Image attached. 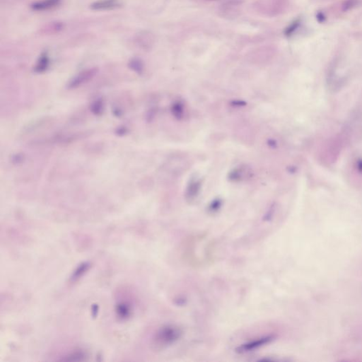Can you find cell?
<instances>
[{
    "label": "cell",
    "mask_w": 362,
    "mask_h": 362,
    "mask_svg": "<svg viewBox=\"0 0 362 362\" xmlns=\"http://www.w3.org/2000/svg\"><path fill=\"white\" fill-rule=\"evenodd\" d=\"M300 24H301V21L299 19H296V21L292 22V24H290L287 29H285L284 34L286 36H290L292 34L296 32V29L299 27Z\"/></svg>",
    "instance_id": "cell-8"
},
{
    "label": "cell",
    "mask_w": 362,
    "mask_h": 362,
    "mask_svg": "<svg viewBox=\"0 0 362 362\" xmlns=\"http://www.w3.org/2000/svg\"><path fill=\"white\" fill-rule=\"evenodd\" d=\"M48 65H49L48 56L46 53L43 54V55L40 56L39 60H38L36 67H35V70L38 72L45 71L47 69Z\"/></svg>",
    "instance_id": "cell-7"
},
{
    "label": "cell",
    "mask_w": 362,
    "mask_h": 362,
    "mask_svg": "<svg viewBox=\"0 0 362 362\" xmlns=\"http://www.w3.org/2000/svg\"><path fill=\"white\" fill-rule=\"evenodd\" d=\"M276 338H277V335L273 333L259 337V338L251 339V340H248V341L243 343V344L236 346L235 352L239 354L254 352V351L260 349L262 346L271 344Z\"/></svg>",
    "instance_id": "cell-2"
},
{
    "label": "cell",
    "mask_w": 362,
    "mask_h": 362,
    "mask_svg": "<svg viewBox=\"0 0 362 362\" xmlns=\"http://www.w3.org/2000/svg\"><path fill=\"white\" fill-rule=\"evenodd\" d=\"M119 0H99L91 5V9L96 11L111 10L121 6Z\"/></svg>",
    "instance_id": "cell-3"
},
{
    "label": "cell",
    "mask_w": 362,
    "mask_h": 362,
    "mask_svg": "<svg viewBox=\"0 0 362 362\" xmlns=\"http://www.w3.org/2000/svg\"><path fill=\"white\" fill-rule=\"evenodd\" d=\"M96 70L95 69H88V70L82 71L71 81L69 86L71 88H74V87L80 86L85 82H87V81L92 78L96 74Z\"/></svg>",
    "instance_id": "cell-4"
},
{
    "label": "cell",
    "mask_w": 362,
    "mask_h": 362,
    "mask_svg": "<svg viewBox=\"0 0 362 362\" xmlns=\"http://www.w3.org/2000/svg\"><path fill=\"white\" fill-rule=\"evenodd\" d=\"M183 331L176 325H166L158 329L154 338L155 345L164 349L175 344L182 338Z\"/></svg>",
    "instance_id": "cell-1"
},
{
    "label": "cell",
    "mask_w": 362,
    "mask_h": 362,
    "mask_svg": "<svg viewBox=\"0 0 362 362\" xmlns=\"http://www.w3.org/2000/svg\"><path fill=\"white\" fill-rule=\"evenodd\" d=\"M130 65H130L131 68H133V69H134L135 71H139L142 69V63H141L140 61H139V60H133V61H131V63H130Z\"/></svg>",
    "instance_id": "cell-12"
},
{
    "label": "cell",
    "mask_w": 362,
    "mask_h": 362,
    "mask_svg": "<svg viewBox=\"0 0 362 362\" xmlns=\"http://www.w3.org/2000/svg\"><path fill=\"white\" fill-rule=\"evenodd\" d=\"M62 0H41L36 1L32 5V9L34 11H47L58 7Z\"/></svg>",
    "instance_id": "cell-5"
},
{
    "label": "cell",
    "mask_w": 362,
    "mask_h": 362,
    "mask_svg": "<svg viewBox=\"0 0 362 362\" xmlns=\"http://www.w3.org/2000/svg\"><path fill=\"white\" fill-rule=\"evenodd\" d=\"M89 268V265L88 263H84L81 265L77 270L74 272L73 275V279H75L77 278L80 277L81 276L85 274V272Z\"/></svg>",
    "instance_id": "cell-10"
},
{
    "label": "cell",
    "mask_w": 362,
    "mask_h": 362,
    "mask_svg": "<svg viewBox=\"0 0 362 362\" xmlns=\"http://www.w3.org/2000/svg\"><path fill=\"white\" fill-rule=\"evenodd\" d=\"M357 4V0H346L343 4V11H347L352 9Z\"/></svg>",
    "instance_id": "cell-11"
},
{
    "label": "cell",
    "mask_w": 362,
    "mask_h": 362,
    "mask_svg": "<svg viewBox=\"0 0 362 362\" xmlns=\"http://www.w3.org/2000/svg\"><path fill=\"white\" fill-rule=\"evenodd\" d=\"M241 1L240 0H228L224 4H222V11L221 12L227 15L229 12V17L235 16L236 12H237L238 7L241 4Z\"/></svg>",
    "instance_id": "cell-6"
},
{
    "label": "cell",
    "mask_w": 362,
    "mask_h": 362,
    "mask_svg": "<svg viewBox=\"0 0 362 362\" xmlns=\"http://www.w3.org/2000/svg\"><path fill=\"white\" fill-rule=\"evenodd\" d=\"M117 313L121 318H126L130 315V308L125 304H120L119 306H118Z\"/></svg>",
    "instance_id": "cell-9"
}]
</instances>
